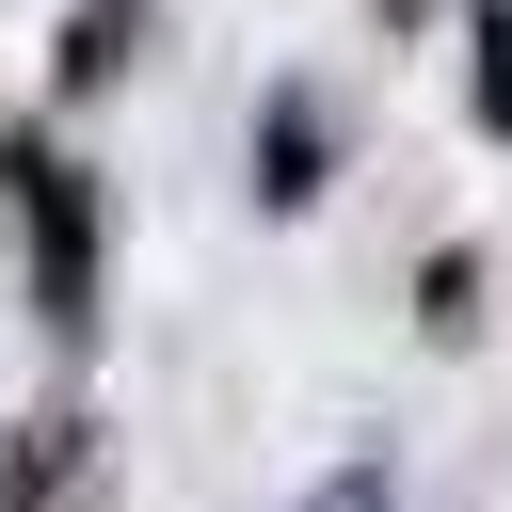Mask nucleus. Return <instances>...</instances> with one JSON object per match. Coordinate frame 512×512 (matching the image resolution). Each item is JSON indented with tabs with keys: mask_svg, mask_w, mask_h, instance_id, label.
Returning a JSON list of instances; mask_svg holds the SVG:
<instances>
[{
	"mask_svg": "<svg viewBox=\"0 0 512 512\" xmlns=\"http://www.w3.org/2000/svg\"><path fill=\"white\" fill-rule=\"evenodd\" d=\"M384 16H432V0H384Z\"/></svg>",
	"mask_w": 512,
	"mask_h": 512,
	"instance_id": "6e6552de",
	"label": "nucleus"
},
{
	"mask_svg": "<svg viewBox=\"0 0 512 512\" xmlns=\"http://www.w3.org/2000/svg\"><path fill=\"white\" fill-rule=\"evenodd\" d=\"M480 128L512 144V0H480Z\"/></svg>",
	"mask_w": 512,
	"mask_h": 512,
	"instance_id": "423d86ee",
	"label": "nucleus"
},
{
	"mask_svg": "<svg viewBox=\"0 0 512 512\" xmlns=\"http://www.w3.org/2000/svg\"><path fill=\"white\" fill-rule=\"evenodd\" d=\"M0 192H16V256H32V320L48 336H96V192L48 128L0 144Z\"/></svg>",
	"mask_w": 512,
	"mask_h": 512,
	"instance_id": "f257e3e1",
	"label": "nucleus"
},
{
	"mask_svg": "<svg viewBox=\"0 0 512 512\" xmlns=\"http://www.w3.org/2000/svg\"><path fill=\"white\" fill-rule=\"evenodd\" d=\"M128 16H144V0H80V16H64V80H112V64H128Z\"/></svg>",
	"mask_w": 512,
	"mask_h": 512,
	"instance_id": "20e7f679",
	"label": "nucleus"
},
{
	"mask_svg": "<svg viewBox=\"0 0 512 512\" xmlns=\"http://www.w3.org/2000/svg\"><path fill=\"white\" fill-rule=\"evenodd\" d=\"M0 512H96V416H32L0 464Z\"/></svg>",
	"mask_w": 512,
	"mask_h": 512,
	"instance_id": "f03ea898",
	"label": "nucleus"
},
{
	"mask_svg": "<svg viewBox=\"0 0 512 512\" xmlns=\"http://www.w3.org/2000/svg\"><path fill=\"white\" fill-rule=\"evenodd\" d=\"M304 512H384V480H368V464H336V480H320Z\"/></svg>",
	"mask_w": 512,
	"mask_h": 512,
	"instance_id": "0eeeda50",
	"label": "nucleus"
},
{
	"mask_svg": "<svg viewBox=\"0 0 512 512\" xmlns=\"http://www.w3.org/2000/svg\"><path fill=\"white\" fill-rule=\"evenodd\" d=\"M256 192H272V208L320 192V96H272V128H256Z\"/></svg>",
	"mask_w": 512,
	"mask_h": 512,
	"instance_id": "7ed1b4c3",
	"label": "nucleus"
},
{
	"mask_svg": "<svg viewBox=\"0 0 512 512\" xmlns=\"http://www.w3.org/2000/svg\"><path fill=\"white\" fill-rule=\"evenodd\" d=\"M416 320L464 336V320H480V256H432V272H416Z\"/></svg>",
	"mask_w": 512,
	"mask_h": 512,
	"instance_id": "39448f33",
	"label": "nucleus"
}]
</instances>
